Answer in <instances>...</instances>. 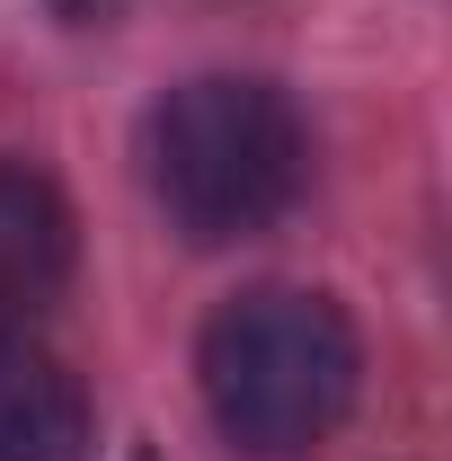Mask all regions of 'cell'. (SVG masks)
Masks as SVG:
<instances>
[{"label":"cell","instance_id":"1","mask_svg":"<svg viewBox=\"0 0 452 461\" xmlns=\"http://www.w3.org/2000/svg\"><path fill=\"white\" fill-rule=\"evenodd\" d=\"M142 177H151V204L169 213V230H186L195 249H231V240L276 230L302 204L311 133L284 89L204 71V80H177L142 115Z\"/></svg>","mask_w":452,"mask_h":461},{"label":"cell","instance_id":"2","mask_svg":"<svg viewBox=\"0 0 452 461\" xmlns=\"http://www.w3.org/2000/svg\"><path fill=\"white\" fill-rule=\"evenodd\" d=\"M195 382H204L222 444H240L258 461H293L346 426L355 382H364V346H355V320L329 293L249 285L204 320Z\"/></svg>","mask_w":452,"mask_h":461},{"label":"cell","instance_id":"3","mask_svg":"<svg viewBox=\"0 0 452 461\" xmlns=\"http://www.w3.org/2000/svg\"><path fill=\"white\" fill-rule=\"evenodd\" d=\"M0 461H89L80 373L27 320H0Z\"/></svg>","mask_w":452,"mask_h":461},{"label":"cell","instance_id":"4","mask_svg":"<svg viewBox=\"0 0 452 461\" xmlns=\"http://www.w3.org/2000/svg\"><path fill=\"white\" fill-rule=\"evenodd\" d=\"M71 204L45 169L27 160H0V320H27L36 302H54L71 276Z\"/></svg>","mask_w":452,"mask_h":461},{"label":"cell","instance_id":"5","mask_svg":"<svg viewBox=\"0 0 452 461\" xmlns=\"http://www.w3.org/2000/svg\"><path fill=\"white\" fill-rule=\"evenodd\" d=\"M133 461H151V453H133Z\"/></svg>","mask_w":452,"mask_h":461}]
</instances>
